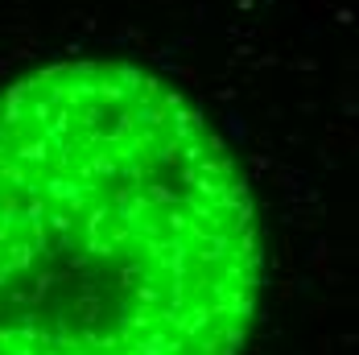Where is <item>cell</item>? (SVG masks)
Segmentation results:
<instances>
[{"mask_svg": "<svg viewBox=\"0 0 359 355\" xmlns=\"http://www.w3.org/2000/svg\"><path fill=\"white\" fill-rule=\"evenodd\" d=\"M260 232L161 74L71 58L0 91V355H240Z\"/></svg>", "mask_w": 359, "mask_h": 355, "instance_id": "obj_1", "label": "cell"}]
</instances>
